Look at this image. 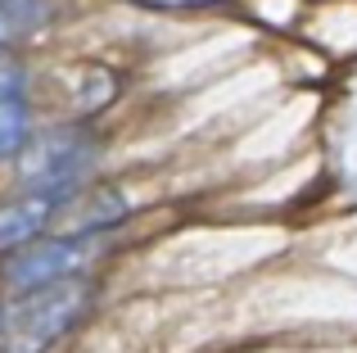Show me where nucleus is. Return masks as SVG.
<instances>
[{"label":"nucleus","mask_w":357,"mask_h":353,"mask_svg":"<svg viewBox=\"0 0 357 353\" xmlns=\"http://www.w3.org/2000/svg\"><path fill=\"white\" fill-rule=\"evenodd\" d=\"M91 303V285L68 276V281L41 285V290H27V299L18 308L5 313L0 322V353H41L50 349L59 336H68L82 322Z\"/></svg>","instance_id":"obj_1"},{"label":"nucleus","mask_w":357,"mask_h":353,"mask_svg":"<svg viewBox=\"0 0 357 353\" xmlns=\"http://www.w3.org/2000/svg\"><path fill=\"white\" fill-rule=\"evenodd\" d=\"M91 258L86 240H41L32 249H18L5 267V285L9 290H41V285L68 281L77 276V267Z\"/></svg>","instance_id":"obj_2"},{"label":"nucleus","mask_w":357,"mask_h":353,"mask_svg":"<svg viewBox=\"0 0 357 353\" xmlns=\"http://www.w3.org/2000/svg\"><path fill=\"white\" fill-rule=\"evenodd\" d=\"M54 209H59V190H32L14 204H0V249L32 245Z\"/></svg>","instance_id":"obj_3"},{"label":"nucleus","mask_w":357,"mask_h":353,"mask_svg":"<svg viewBox=\"0 0 357 353\" xmlns=\"http://www.w3.org/2000/svg\"><path fill=\"white\" fill-rule=\"evenodd\" d=\"M27 136V105L9 91H0V154H9Z\"/></svg>","instance_id":"obj_4"}]
</instances>
